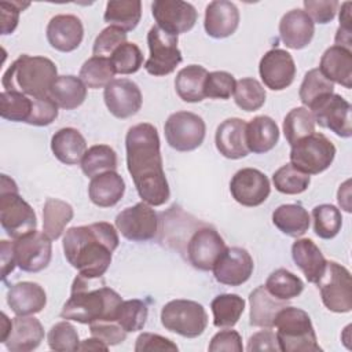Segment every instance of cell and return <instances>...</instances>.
Returning <instances> with one entry per match:
<instances>
[{
    "mask_svg": "<svg viewBox=\"0 0 352 352\" xmlns=\"http://www.w3.org/2000/svg\"><path fill=\"white\" fill-rule=\"evenodd\" d=\"M116 228L132 242H146L157 235L158 216L151 205L142 201L116 216Z\"/></svg>",
    "mask_w": 352,
    "mask_h": 352,
    "instance_id": "cell-13",
    "label": "cell"
},
{
    "mask_svg": "<svg viewBox=\"0 0 352 352\" xmlns=\"http://www.w3.org/2000/svg\"><path fill=\"white\" fill-rule=\"evenodd\" d=\"M340 3L336 0H305L304 11L315 23H329L334 19Z\"/></svg>",
    "mask_w": 352,
    "mask_h": 352,
    "instance_id": "cell-54",
    "label": "cell"
},
{
    "mask_svg": "<svg viewBox=\"0 0 352 352\" xmlns=\"http://www.w3.org/2000/svg\"><path fill=\"white\" fill-rule=\"evenodd\" d=\"M333 92H334V84L330 80H327L316 67L305 73L302 82L300 85L298 96L301 103L307 109H309L320 98Z\"/></svg>",
    "mask_w": 352,
    "mask_h": 352,
    "instance_id": "cell-46",
    "label": "cell"
},
{
    "mask_svg": "<svg viewBox=\"0 0 352 352\" xmlns=\"http://www.w3.org/2000/svg\"><path fill=\"white\" fill-rule=\"evenodd\" d=\"M48 95L58 107L73 110L84 103L87 98V87L80 77L72 74L58 76Z\"/></svg>",
    "mask_w": 352,
    "mask_h": 352,
    "instance_id": "cell-34",
    "label": "cell"
},
{
    "mask_svg": "<svg viewBox=\"0 0 352 352\" xmlns=\"http://www.w3.org/2000/svg\"><path fill=\"white\" fill-rule=\"evenodd\" d=\"M337 201L338 205L348 213L352 212V206H351V180H345L337 192Z\"/></svg>",
    "mask_w": 352,
    "mask_h": 352,
    "instance_id": "cell-61",
    "label": "cell"
},
{
    "mask_svg": "<svg viewBox=\"0 0 352 352\" xmlns=\"http://www.w3.org/2000/svg\"><path fill=\"white\" fill-rule=\"evenodd\" d=\"M48 346L52 351L66 352V351H78L80 338L76 327L69 320H62L55 323L47 334Z\"/></svg>",
    "mask_w": 352,
    "mask_h": 352,
    "instance_id": "cell-49",
    "label": "cell"
},
{
    "mask_svg": "<svg viewBox=\"0 0 352 352\" xmlns=\"http://www.w3.org/2000/svg\"><path fill=\"white\" fill-rule=\"evenodd\" d=\"M73 216L74 212L70 204L58 198H47L43 208V231L52 241L58 239Z\"/></svg>",
    "mask_w": 352,
    "mask_h": 352,
    "instance_id": "cell-37",
    "label": "cell"
},
{
    "mask_svg": "<svg viewBox=\"0 0 352 352\" xmlns=\"http://www.w3.org/2000/svg\"><path fill=\"white\" fill-rule=\"evenodd\" d=\"M279 140V128L268 116H257L246 122V144L249 151L264 154L272 150Z\"/></svg>",
    "mask_w": 352,
    "mask_h": 352,
    "instance_id": "cell-32",
    "label": "cell"
},
{
    "mask_svg": "<svg viewBox=\"0 0 352 352\" xmlns=\"http://www.w3.org/2000/svg\"><path fill=\"white\" fill-rule=\"evenodd\" d=\"M165 139L176 151H192L205 139L206 125L202 117L191 111L172 113L164 125Z\"/></svg>",
    "mask_w": 352,
    "mask_h": 352,
    "instance_id": "cell-11",
    "label": "cell"
},
{
    "mask_svg": "<svg viewBox=\"0 0 352 352\" xmlns=\"http://www.w3.org/2000/svg\"><path fill=\"white\" fill-rule=\"evenodd\" d=\"M33 110V99L21 92L3 91L0 94V116L14 122L29 121Z\"/></svg>",
    "mask_w": 352,
    "mask_h": 352,
    "instance_id": "cell-43",
    "label": "cell"
},
{
    "mask_svg": "<svg viewBox=\"0 0 352 352\" xmlns=\"http://www.w3.org/2000/svg\"><path fill=\"white\" fill-rule=\"evenodd\" d=\"M232 198L242 206L254 208L267 201L271 192L268 177L258 169L242 168L230 182Z\"/></svg>",
    "mask_w": 352,
    "mask_h": 352,
    "instance_id": "cell-16",
    "label": "cell"
},
{
    "mask_svg": "<svg viewBox=\"0 0 352 352\" xmlns=\"http://www.w3.org/2000/svg\"><path fill=\"white\" fill-rule=\"evenodd\" d=\"M216 148L230 160L246 157L250 151L246 144V122L241 118H227L216 129Z\"/></svg>",
    "mask_w": 352,
    "mask_h": 352,
    "instance_id": "cell-24",
    "label": "cell"
},
{
    "mask_svg": "<svg viewBox=\"0 0 352 352\" xmlns=\"http://www.w3.org/2000/svg\"><path fill=\"white\" fill-rule=\"evenodd\" d=\"M51 150L56 160L66 165H76L81 162L85 151L87 142L76 128H60L51 139Z\"/></svg>",
    "mask_w": 352,
    "mask_h": 352,
    "instance_id": "cell-31",
    "label": "cell"
},
{
    "mask_svg": "<svg viewBox=\"0 0 352 352\" xmlns=\"http://www.w3.org/2000/svg\"><path fill=\"white\" fill-rule=\"evenodd\" d=\"M208 348L210 352H220V351L242 352L243 351L242 338L236 330H221L216 333L212 337Z\"/></svg>",
    "mask_w": 352,
    "mask_h": 352,
    "instance_id": "cell-57",
    "label": "cell"
},
{
    "mask_svg": "<svg viewBox=\"0 0 352 352\" xmlns=\"http://www.w3.org/2000/svg\"><path fill=\"white\" fill-rule=\"evenodd\" d=\"M309 214L298 204H283L272 212L274 226L285 235L298 238L309 228Z\"/></svg>",
    "mask_w": 352,
    "mask_h": 352,
    "instance_id": "cell-35",
    "label": "cell"
},
{
    "mask_svg": "<svg viewBox=\"0 0 352 352\" xmlns=\"http://www.w3.org/2000/svg\"><path fill=\"white\" fill-rule=\"evenodd\" d=\"M213 314V324L216 327L228 329L238 323L245 311V300L232 293H223L216 296L210 302Z\"/></svg>",
    "mask_w": 352,
    "mask_h": 352,
    "instance_id": "cell-38",
    "label": "cell"
},
{
    "mask_svg": "<svg viewBox=\"0 0 352 352\" xmlns=\"http://www.w3.org/2000/svg\"><path fill=\"white\" fill-rule=\"evenodd\" d=\"M336 146L323 133L314 132L292 146L290 164L307 175L326 170L334 161Z\"/></svg>",
    "mask_w": 352,
    "mask_h": 352,
    "instance_id": "cell-8",
    "label": "cell"
},
{
    "mask_svg": "<svg viewBox=\"0 0 352 352\" xmlns=\"http://www.w3.org/2000/svg\"><path fill=\"white\" fill-rule=\"evenodd\" d=\"M264 286L274 297L283 301L298 297L304 290V282L296 274L285 268H278L271 272Z\"/></svg>",
    "mask_w": 352,
    "mask_h": 352,
    "instance_id": "cell-40",
    "label": "cell"
},
{
    "mask_svg": "<svg viewBox=\"0 0 352 352\" xmlns=\"http://www.w3.org/2000/svg\"><path fill=\"white\" fill-rule=\"evenodd\" d=\"M276 341L282 352H319L316 333L309 315L296 307L282 308L274 322Z\"/></svg>",
    "mask_w": 352,
    "mask_h": 352,
    "instance_id": "cell-5",
    "label": "cell"
},
{
    "mask_svg": "<svg viewBox=\"0 0 352 352\" xmlns=\"http://www.w3.org/2000/svg\"><path fill=\"white\" fill-rule=\"evenodd\" d=\"M162 326L182 337L195 338L208 326V314L202 304L192 300H172L161 309Z\"/></svg>",
    "mask_w": 352,
    "mask_h": 352,
    "instance_id": "cell-7",
    "label": "cell"
},
{
    "mask_svg": "<svg viewBox=\"0 0 352 352\" xmlns=\"http://www.w3.org/2000/svg\"><path fill=\"white\" fill-rule=\"evenodd\" d=\"M254 263L250 253L238 246L226 248L213 267L214 279L227 286H241L252 276Z\"/></svg>",
    "mask_w": 352,
    "mask_h": 352,
    "instance_id": "cell-18",
    "label": "cell"
},
{
    "mask_svg": "<svg viewBox=\"0 0 352 352\" xmlns=\"http://www.w3.org/2000/svg\"><path fill=\"white\" fill-rule=\"evenodd\" d=\"M124 43H126V32L114 26H107L96 36L94 41V56L110 59L111 54Z\"/></svg>",
    "mask_w": 352,
    "mask_h": 352,
    "instance_id": "cell-52",
    "label": "cell"
},
{
    "mask_svg": "<svg viewBox=\"0 0 352 352\" xmlns=\"http://www.w3.org/2000/svg\"><path fill=\"white\" fill-rule=\"evenodd\" d=\"M234 100L236 106L245 111H256L265 103V89L253 77H245L236 81L234 89Z\"/></svg>",
    "mask_w": 352,
    "mask_h": 352,
    "instance_id": "cell-44",
    "label": "cell"
},
{
    "mask_svg": "<svg viewBox=\"0 0 352 352\" xmlns=\"http://www.w3.org/2000/svg\"><path fill=\"white\" fill-rule=\"evenodd\" d=\"M0 223L8 236L16 239L37 227L33 208L19 195L16 183L7 175L0 180Z\"/></svg>",
    "mask_w": 352,
    "mask_h": 352,
    "instance_id": "cell-6",
    "label": "cell"
},
{
    "mask_svg": "<svg viewBox=\"0 0 352 352\" xmlns=\"http://www.w3.org/2000/svg\"><path fill=\"white\" fill-rule=\"evenodd\" d=\"M246 351L248 352H257V351H260V352L261 351L276 352V351H279V345H278L275 333L270 329L254 333L248 340Z\"/></svg>",
    "mask_w": 352,
    "mask_h": 352,
    "instance_id": "cell-59",
    "label": "cell"
},
{
    "mask_svg": "<svg viewBox=\"0 0 352 352\" xmlns=\"http://www.w3.org/2000/svg\"><path fill=\"white\" fill-rule=\"evenodd\" d=\"M235 84L236 81L231 73L223 70L210 72L205 80V98L226 100L234 94Z\"/></svg>",
    "mask_w": 352,
    "mask_h": 352,
    "instance_id": "cell-51",
    "label": "cell"
},
{
    "mask_svg": "<svg viewBox=\"0 0 352 352\" xmlns=\"http://www.w3.org/2000/svg\"><path fill=\"white\" fill-rule=\"evenodd\" d=\"M351 7H352V3H351V1H345V3L341 4V10H340V28L352 32Z\"/></svg>",
    "mask_w": 352,
    "mask_h": 352,
    "instance_id": "cell-62",
    "label": "cell"
},
{
    "mask_svg": "<svg viewBox=\"0 0 352 352\" xmlns=\"http://www.w3.org/2000/svg\"><path fill=\"white\" fill-rule=\"evenodd\" d=\"M125 148L128 172L139 197L151 206L164 205L170 191L162 166L157 128L148 122L131 126L125 136Z\"/></svg>",
    "mask_w": 352,
    "mask_h": 352,
    "instance_id": "cell-1",
    "label": "cell"
},
{
    "mask_svg": "<svg viewBox=\"0 0 352 352\" xmlns=\"http://www.w3.org/2000/svg\"><path fill=\"white\" fill-rule=\"evenodd\" d=\"M125 192V182L116 172H104L91 179L88 186V197L91 202L99 208H110L117 205Z\"/></svg>",
    "mask_w": 352,
    "mask_h": 352,
    "instance_id": "cell-30",
    "label": "cell"
},
{
    "mask_svg": "<svg viewBox=\"0 0 352 352\" xmlns=\"http://www.w3.org/2000/svg\"><path fill=\"white\" fill-rule=\"evenodd\" d=\"M324 307L336 314H346L352 309L351 272L336 261H327L326 270L316 283Z\"/></svg>",
    "mask_w": 352,
    "mask_h": 352,
    "instance_id": "cell-9",
    "label": "cell"
},
{
    "mask_svg": "<svg viewBox=\"0 0 352 352\" xmlns=\"http://www.w3.org/2000/svg\"><path fill=\"white\" fill-rule=\"evenodd\" d=\"M116 70L109 58L92 56L84 62L80 69V78L87 88L98 89L104 88L110 81L114 80Z\"/></svg>",
    "mask_w": 352,
    "mask_h": 352,
    "instance_id": "cell-41",
    "label": "cell"
},
{
    "mask_svg": "<svg viewBox=\"0 0 352 352\" xmlns=\"http://www.w3.org/2000/svg\"><path fill=\"white\" fill-rule=\"evenodd\" d=\"M320 73L333 84L337 82L344 88L352 87V51L340 45L329 47L322 58L319 67Z\"/></svg>",
    "mask_w": 352,
    "mask_h": 352,
    "instance_id": "cell-27",
    "label": "cell"
},
{
    "mask_svg": "<svg viewBox=\"0 0 352 352\" xmlns=\"http://www.w3.org/2000/svg\"><path fill=\"white\" fill-rule=\"evenodd\" d=\"M135 352H154V351H172L177 352V345L166 337L154 333H142L135 342Z\"/></svg>",
    "mask_w": 352,
    "mask_h": 352,
    "instance_id": "cell-56",
    "label": "cell"
},
{
    "mask_svg": "<svg viewBox=\"0 0 352 352\" xmlns=\"http://www.w3.org/2000/svg\"><path fill=\"white\" fill-rule=\"evenodd\" d=\"M314 231L322 239L334 238L342 226V216L337 206L322 204L312 209Z\"/></svg>",
    "mask_w": 352,
    "mask_h": 352,
    "instance_id": "cell-47",
    "label": "cell"
},
{
    "mask_svg": "<svg viewBox=\"0 0 352 352\" xmlns=\"http://www.w3.org/2000/svg\"><path fill=\"white\" fill-rule=\"evenodd\" d=\"M58 77L56 65L45 56L22 54L4 72V91H15L28 96H47Z\"/></svg>",
    "mask_w": 352,
    "mask_h": 352,
    "instance_id": "cell-4",
    "label": "cell"
},
{
    "mask_svg": "<svg viewBox=\"0 0 352 352\" xmlns=\"http://www.w3.org/2000/svg\"><path fill=\"white\" fill-rule=\"evenodd\" d=\"M147 45L150 56L144 63V69L151 76H168L183 60L177 47V36L162 30L157 25L147 33Z\"/></svg>",
    "mask_w": 352,
    "mask_h": 352,
    "instance_id": "cell-10",
    "label": "cell"
},
{
    "mask_svg": "<svg viewBox=\"0 0 352 352\" xmlns=\"http://www.w3.org/2000/svg\"><path fill=\"white\" fill-rule=\"evenodd\" d=\"M29 6H30V3H21V1H1L0 3L1 34H10L16 29L21 11H23Z\"/></svg>",
    "mask_w": 352,
    "mask_h": 352,
    "instance_id": "cell-58",
    "label": "cell"
},
{
    "mask_svg": "<svg viewBox=\"0 0 352 352\" xmlns=\"http://www.w3.org/2000/svg\"><path fill=\"white\" fill-rule=\"evenodd\" d=\"M113 67L118 74L136 73L143 65V54L135 43L121 44L110 56Z\"/></svg>",
    "mask_w": 352,
    "mask_h": 352,
    "instance_id": "cell-50",
    "label": "cell"
},
{
    "mask_svg": "<svg viewBox=\"0 0 352 352\" xmlns=\"http://www.w3.org/2000/svg\"><path fill=\"white\" fill-rule=\"evenodd\" d=\"M92 337L99 338L107 346L118 345L126 338V331L117 322H95L89 324Z\"/></svg>",
    "mask_w": 352,
    "mask_h": 352,
    "instance_id": "cell-55",
    "label": "cell"
},
{
    "mask_svg": "<svg viewBox=\"0 0 352 352\" xmlns=\"http://www.w3.org/2000/svg\"><path fill=\"white\" fill-rule=\"evenodd\" d=\"M239 25V11L236 6L227 0L210 1L205 8L204 28L213 38H226L235 33Z\"/></svg>",
    "mask_w": 352,
    "mask_h": 352,
    "instance_id": "cell-23",
    "label": "cell"
},
{
    "mask_svg": "<svg viewBox=\"0 0 352 352\" xmlns=\"http://www.w3.org/2000/svg\"><path fill=\"white\" fill-rule=\"evenodd\" d=\"M121 296L107 287L102 278H87L78 274L72 285V294L63 304L60 318L91 324L95 322H117Z\"/></svg>",
    "mask_w": 352,
    "mask_h": 352,
    "instance_id": "cell-3",
    "label": "cell"
},
{
    "mask_svg": "<svg viewBox=\"0 0 352 352\" xmlns=\"http://www.w3.org/2000/svg\"><path fill=\"white\" fill-rule=\"evenodd\" d=\"M250 304V314H249V323L254 327L271 329L274 327L275 318L278 312L287 305L286 301L274 297L265 286L256 287L249 296Z\"/></svg>",
    "mask_w": 352,
    "mask_h": 352,
    "instance_id": "cell-29",
    "label": "cell"
},
{
    "mask_svg": "<svg viewBox=\"0 0 352 352\" xmlns=\"http://www.w3.org/2000/svg\"><path fill=\"white\" fill-rule=\"evenodd\" d=\"M314 34L315 23L304 10H290L282 16L279 22V36L287 48H305L312 41Z\"/></svg>",
    "mask_w": 352,
    "mask_h": 352,
    "instance_id": "cell-22",
    "label": "cell"
},
{
    "mask_svg": "<svg viewBox=\"0 0 352 352\" xmlns=\"http://www.w3.org/2000/svg\"><path fill=\"white\" fill-rule=\"evenodd\" d=\"M32 99L33 110L28 124L34 126H47L52 124L58 117V104L50 98V95L36 98L32 96Z\"/></svg>",
    "mask_w": 352,
    "mask_h": 352,
    "instance_id": "cell-53",
    "label": "cell"
},
{
    "mask_svg": "<svg viewBox=\"0 0 352 352\" xmlns=\"http://www.w3.org/2000/svg\"><path fill=\"white\" fill-rule=\"evenodd\" d=\"M292 257L296 265L311 283H318L322 278L327 260L322 250L309 238H300L292 245Z\"/></svg>",
    "mask_w": 352,
    "mask_h": 352,
    "instance_id": "cell-28",
    "label": "cell"
},
{
    "mask_svg": "<svg viewBox=\"0 0 352 352\" xmlns=\"http://www.w3.org/2000/svg\"><path fill=\"white\" fill-rule=\"evenodd\" d=\"M51 238L33 230L12 242L16 265L25 272H40L48 267L52 257Z\"/></svg>",
    "mask_w": 352,
    "mask_h": 352,
    "instance_id": "cell-12",
    "label": "cell"
},
{
    "mask_svg": "<svg viewBox=\"0 0 352 352\" xmlns=\"http://www.w3.org/2000/svg\"><path fill=\"white\" fill-rule=\"evenodd\" d=\"M103 99L109 111L117 118H129L142 107V92L129 78H114L103 91Z\"/></svg>",
    "mask_w": 352,
    "mask_h": 352,
    "instance_id": "cell-20",
    "label": "cell"
},
{
    "mask_svg": "<svg viewBox=\"0 0 352 352\" xmlns=\"http://www.w3.org/2000/svg\"><path fill=\"white\" fill-rule=\"evenodd\" d=\"M142 18V3L139 0H110L106 4L103 19L109 26L124 32L133 30Z\"/></svg>",
    "mask_w": 352,
    "mask_h": 352,
    "instance_id": "cell-36",
    "label": "cell"
},
{
    "mask_svg": "<svg viewBox=\"0 0 352 352\" xmlns=\"http://www.w3.org/2000/svg\"><path fill=\"white\" fill-rule=\"evenodd\" d=\"M0 252H1V278L3 280H6L8 274L12 272V270L16 265L14 250H12V242L3 239L0 243Z\"/></svg>",
    "mask_w": 352,
    "mask_h": 352,
    "instance_id": "cell-60",
    "label": "cell"
},
{
    "mask_svg": "<svg viewBox=\"0 0 352 352\" xmlns=\"http://www.w3.org/2000/svg\"><path fill=\"white\" fill-rule=\"evenodd\" d=\"M47 40L52 48L60 52L77 50L84 37V26L80 18L72 14H59L47 25Z\"/></svg>",
    "mask_w": 352,
    "mask_h": 352,
    "instance_id": "cell-21",
    "label": "cell"
},
{
    "mask_svg": "<svg viewBox=\"0 0 352 352\" xmlns=\"http://www.w3.org/2000/svg\"><path fill=\"white\" fill-rule=\"evenodd\" d=\"M226 248L224 239L214 228L202 227L191 235L187 243V257L194 268L210 271Z\"/></svg>",
    "mask_w": 352,
    "mask_h": 352,
    "instance_id": "cell-17",
    "label": "cell"
},
{
    "mask_svg": "<svg viewBox=\"0 0 352 352\" xmlns=\"http://www.w3.org/2000/svg\"><path fill=\"white\" fill-rule=\"evenodd\" d=\"M151 12L157 26L175 36L191 30L198 18L195 7L182 0H155Z\"/></svg>",
    "mask_w": 352,
    "mask_h": 352,
    "instance_id": "cell-15",
    "label": "cell"
},
{
    "mask_svg": "<svg viewBox=\"0 0 352 352\" xmlns=\"http://www.w3.org/2000/svg\"><path fill=\"white\" fill-rule=\"evenodd\" d=\"M7 304L15 315H34L44 309L47 304V294L38 283L23 280L8 289Z\"/></svg>",
    "mask_w": 352,
    "mask_h": 352,
    "instance_id": "cell-25",
    "label": "cell"
},
{
    "mask_svg": "<svg viewBox=\"0 0 352 352\" xmlns=\"http://www.w3.org/2000/svg\"><path fill=\"white\" fill-rule=\"evenodd\" d=\"M110 346H107L103 341H100L96 337L87 338L80 342L78 351H107Z\"/></svg>",
    "mask_w": 352,
    "mask_h": 352,
    "instance_id": "cell-63",
    "label": "cell"
},
{
    "mask_svg": "<svg viewBox=\"0 0 352 352\" xmlns=\"http://www.w3.org/2000/svg\"><path fill=\"white\" fill-rule=\"evenodd\" d=\"M258 73L264 85L272 91H282L292 85L296 77L293 56L282 48L267 51L258 63Z\"/></svg>",
    "mask_w": 352,
    "mask_h": 352,
    "instance_id": "cell-19",
    "label": "cell"
},
{
    "mask_svg": "<svg viewBox=\"0 0 352 352\" xmlns=\"http://www.w3.org/2000/svg\"><path fill=\"white\" fill-rule=\"evenodd\" d=\"M208 70L201 65H188L179 70L175 77V89L179 98L187 103L205 99V80Z\"/></svg>",
    "mask_w": 352,
    "mask_h": 352,
    "instance_id": "cell-33",
    "label": "cell"
},
{
    "mask_svg": "<svg viewBox=\"0 0 352 352\" xmlns=\"http://www.w3.org/2000/svg\"><path fill=\"white\" fill-rule=\"evenodd\" d=\"M44 338L41 322L34 316H19L12 319V327L4 345L11 352H29L36 349Z\"/></svg>",
    "mask_w": 352,
    "mask_h": 352,
    "instance_id": "cell-26",
    "label": "cell"
},
{
    "mask_svg": "<svg viewBox=\"0 0 352 352\" xmlns=\"http://www.w3.org/2000/svg\"><path fill=\"white\" fill-rule=\"evenodd\" d=\"M315 120L312 113L301 106L292 109L283 120V135L290 146L300 139L315 132Z\"/></svg>",
    "mask_w": 352,
    "mask_h": 352,
    "instance_id": "cell-42",
    "label": "cell"
},
{
    "mask_svg": "<svg viewBox=\"0 0 352 352\" xmlns=\"http://www.w3.org/2000/svg\"><path fill=\"white\" fill-rule=\"evenodd\" d=\"M272 183L279 192L296 195L304 192L308 188L311 177L309 175L297 169L293 164L287 162L274 172Z\"/></svg>",
    "mask_w": 352,
    "mask_h": 352,
    "instance_id": "cell-45",
    "label": "cell"
},
{
    "mask_svg": "<svg viewBox=\"0 0 352 352\" xmlns=\"http://www.w3.org/2000/svg\"><path fill=\"white\" fill-rule=\"evenodd\" d=\"M120 238L113 224L98 221L70 227L63 236V253L69 264L87 278H102L111 264Z\"/></svg>",
    "mask_w": 352,
    "mask_h": 352,
    "instance_id": "cell-2",
    "label": "cell"
},
{
    "mask_svg": "<svg viewBox=\"0 0 352 352\" xmlns=\"http://www.w3.org/2000/svg\"><path fill=\"white\" fill-rule=\"evenodd\" d=\"M81 169L84 175L91 179L100 173L116 170L117 154L107 144L91 146L81 160Z\"/></svg>",
    "mask_w": 352,
    "mask_h": 352,
    "instance_id": "cell-39",
    "label": "cell"
},
{
    "mask_svg": "<svg viewBox=\"0 0 352 352\" xmlns=\"http://www.w3.org/2000/svg\"><path fill=\"white\" fill-rule=\"evenodd\" d=\"M11 327H12V319H8V316L4 312H1V319H0V342H3V344L6 342V340L10 336Z\"/></svg>",
    "mask_w": 352,
    "mask_h": 352,
    "instance_id": "cell-64",
    "label": "cell"
},
{
    "mask_svg": "<svg viewBox=\"0 0 352 352\" xmlns=\"http://www.w3.org/2000/svg\"><path fill=\"white\" fill-rule=\"evenodd\" d=\"M148 316L147 304L142 300L132 298L122 301L117 311V323L126 331L133 333L144 327Z\"/></svg>",
    "mask_w": 352,
    "mask_h": 352,
    "instance_id": "cell-48",
    "label": "cell"
},
{
    "mask_svg": "<svg viewBox=\"0 0 352 352\" xmlns=\"http://www.w3.org/2000/svg\"><path fill=\"white\" fill-rule=\"evenodd\" d=\"M351 110L349 102L334 92L320 98L309 107L315 124L330 129L340 138L352 136Z\"/></svg>",
    "mask_w": 352,
    "mask_h": 352,
    "instance_id": "cell-14",
    "label": "cell"
}]
</instances>
